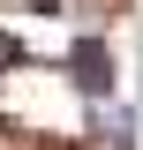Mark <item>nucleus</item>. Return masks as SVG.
Instances as JSON below:
<instances>
[{
    "label": "nucleus",
    "instance_id": "1",
    "mask_svg": "<svg viewBox=\"0 0 143 150\" xmlns=\"http://www.w3.org/2000/svg\"><path fill=\"white\" fill-rule=\"evenodd\" d=\"M68 83L90 98V105L113 98V45H106V38H75V45H68Z\"/></svg>",
    "mask_w": 143,
    "mask_h": 150
}]
</instances>
